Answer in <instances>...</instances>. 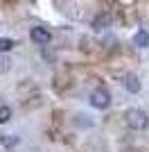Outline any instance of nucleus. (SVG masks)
<instances>
[{
  "label": "nucleus",
  "mask_w": 149,
  "mask_h": 152,
  "mask_svg": "<svg viewBox=\"0 0 149 152\" xmlns=\"http://www.w3.org/2000/svg\"><path fill=\"white\" fill-rule=\"evenodd\" d=\"M90 25H93L97 32H102V30H106V27L111 25V16H108V14H97V16L93 18V23H90Z\"/></svg>",
  "instance_id": "39448f33"
},
{
  "label": "nucleus",
  "mask_w": 149,
  "mask_h": 152,
  "mask_svg": "<svg viewBox=\"0 0 149 152\" xmlns=\"http://www.w3.org/2000/svg\"><path fill=\"white\" fill-rule=\"evenodd\" d=\"M90 104H93L95 109H108V104H111L108 91L106 89H95L93 93H90Z\"/></svg>",
  "instance_id": "f03ea898"
},
{
  "label": "nucleus",
  "mask_w": 149,
  "mask_h": 152,
  "mask_svg": "<svg viewBox=\"0 0 149 152\" xmlns=\"http://www.w3.org/2000/svg\"><path fill=\"white\" fill-rule=\"evenodd\" d=\"M18 143H20V139L16 134H2V136H0V145L2 148H9V150H12V148H16Z\"/></svg>",
  "instance_id": "0eeeda50"
},
{
  "label": "nucleus",
  "mask_w": 149,
  "mask_h": 152,
  "mask_svg": "<svg viewBox=\"0 0 149 152\" xmlns=\"http://www.w3.org/2000/svg\"><path fill=\"white\" fill-rule=\"evenodd\" d=\"M14 39H0V52H9L14 48Z\"/></svg>",
  "instance_id": "1a4fd4ad"
},
{
  "label": "nucleus",
  "mask_w": 149,
  "mask_h": 152,
  "mask_svg": "<svg viewBox=\"0 0 149 152\" xmlns=\"http://www.w3.org/2000/svg\"><path fill=\"white\" fill-rule=\"evenodd\" d=\"M133 43H136L140 50L149 48V32H147V30H138V32H136V37H133Z\"/></svg>",
  "instance_id": "423d86ee"
},
{
  "label": "nucleus",
  "mask_w": 149,
  "mask_h": 152,
  "mask_svg": "<svg viewBox=\"0 0 149 152\" xmlns=\"http://www.w3.org/2000/svg\"><path fill=\"white\" fill-rule=\"evenodd\" d=\"M124 86L129 93H138L140 91V80H138L136 73H129V75H124Z\"/></svg>",
  "instance_id": "20e7f679"
},
{
  "label": "nucleus",
  "mask_w": 149,
  "mask_h": 152,
  "mask_svg": "<svg viewBox=\"0 0 149 152\" xmlns=\"http://www.w3.org/2000/svg\"><path fill=\"white\" fill-rule=\"evenodd\" d=\"M124 118H127V125L131 129H136V132H142V129L149 127V116L145 114L142 109H129L124 114Z\"/></svg>",
  "instance_id": "f257e3e1"
},
{
  "label": "nucleus",
  "mask_w": 149,
  "mask_h": 152,
  "mask_svg": "<svg viewBox=\"0 0 149 152\" xmlns=\"http://www.w3.org/2000/svg\"><path fill=\"white\" fill-rule=\"evenodd\" d=\"M12 121V107H7V104H0V125H5V123Z\"/></svg>",
  "instance_id": "6e6552de"
},
{
  "label": "nucleus",
  "mask_w": 149,
  "mask_h": 152,
  "mask_svg": "<svg viewBox=\"0 0 149 152\" xmlns=\"http://www.w3.org/2000/svg\"><path fill=\"white\" fill-rule=\"evenodd\" d=\"M30 39L36 45H48L50 41H52V34H50L45 27H32L30 30Z\"/></svg>",
  "instance_id": "7ed1b4c3"
}]
</instances>
